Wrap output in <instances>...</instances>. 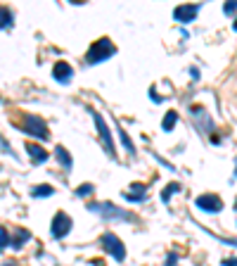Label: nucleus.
I'll use <instances>...</instances> for the list:
<instances>
[{"label":"nucleus","instance_id":"obj_11","mask_svg":"<svg viewBox=\"0 0 237 266\" xmlns=\"http://www.w3.org/2000/svg\"><path fill=\"white\" fill-rule=\"evenodd\" d=\"M26 152L31 155L33 164H45V162H48V152H45L43 148H38V145H33V143L26 145Z\"/></svg>","mask_w":237,"mask_h":266},{"label":"nucleus","instance_id":"obj_19","mask_svg":"<svg viewBox=\"0 0 237 266\" xmlns=\"http://www.w3.org/2000/svg\"><path fill=\"white\" fill-rule=\"evenodd\" d=\"M93 190H95V188H93L90 183H83V185H78V188H76V195H78V197H88Z\"/></svg>","mask_w":237,"mask_h":266},{"label":"nucleus","instance_id":"obj_22","mask_svg":"<svg viewBox=\"0 0 237 266\" xmlns=\"http://www.w3.org/2000/svg\"><path fill=\"white\" fill-rule=\"evenodd\" d=\"M176 262H178V257H176V255H169V257H166V266H176Z\"/></svg>","mask_w":237,"mask_h":266},{"label":"nucleus","instance_id":"obj_21","mask_svg":"<svg viewBox=\"0 0 237 266\" xmlns=\"http://www.w3.org/2000/svg\"><path fill=\"white\" fill-rule=\"evenodd\" d=\"M223 12H226L228 17H235V0H228L226 5H223Z\"/></svg>","mask_w":237,"mask_h":266},{"label":"nucleus","instance_id":"obj_10","mask_svg":"<svg viewBox=\"0 0 237 266\" xmlns=\"http://www.w3.org/2000/svg\"><path fill=\"white\" fill-rule=\"evenodd\" d=\"M123 197L130 200V202H142L147 197V185L145 183H133L128 188V192H123Z\"/></svg>","mask_w":237,"mask_h":266},{"label":"nucleus","instance_id":"obj_5","mask_svg":"<svg viewBox=\"0 0 237 266\" xmlns=\"http://www.w3.org/2000/svg\"><path fill=\"white\" fill-rule=\"evenodd\" d=\"M102 247H105V250H107L109 255L117 259V262H123V259H126V247H123V243H121L114 233H105V235H102Z\"/></svg>","mask_w":237,"mask_h":266},{"label":"nucleus","instance_id":"obj_16","mask_svg":"<svg viewBox=\"0 0 237 266\" xmlns=\"http://www.w3.org/2000/svg\"><path fill=\"white\" fill-rule=\"evenodd\" d=\"M53 185H36V188H33V197H50V195H53Z\"/></svg>","mask_w":237,"mask_h":266},{"label":"nucleus","instance_id":"obj_9","mask_svg":"<svg viewBox=\"0 0 237 266\" xmlns=\"http://www.w3.org/2000/svg\"><path fill=\"white\" fill-rule=\"evenodd\" d=\"M53 74H55V79L59 81V84H69L71 81V76H74V69H71V64L69 62H59L55 64V69H53Z\"/></svg>","mask_w":237,"mask_h":266},{"label":"nucleus","instance_id":"obj_12","mask_svg":"<svg viewBox=\"0 0 237 266\" xmlns=\"http://www.w3.org/2000/svg\"><path fill=\"white\" fill-rule=\"evenodd\" d=\"M55 155H57V160H59V164H62L64 169H71L74 160H71V155H69V152H66L62 145H57V148H55Z\"/></svg>","mask_w":237,"mask_h":266},{"label":"nucleus","instance_id":"obj_7","mask_svg":"<svg viewBox=\"0 0 237 266\" xmlns=\"http://www.w3.org/2000/svg\"><path fill=\"white\" fill-rule=\"evenodd\" d=\"M69 231H71V219H69V214L57 212V216L53 219V235L57 240H62Z\"/></svg>","mask_w":237,"mask_h":266},{"label":"nucleus","instance_id":"obj_8","mask_svg":"<svg viewBox=\"0 0 237 266\" xmlns=\"http://www.w3.org/2000/svg\"><path fill=\"white\" fill-rule=\"evenodd\" d=\"M197 12H199V5H178L173 10V19L180 21V24H187L197 17Z\"/></svg>","mask_w":237,"mask_h":266},{"label":"nucleus","instance_id":"obj_25","mask_svg":"<svg viewBox=\"0 0 237 266\" xmlns=\"http://www.w3.org/2000/svg\"><path fill=\"white\" fill-rule=\"evenodd\" d=\"M2 266H17V264H14V262H5V264H2Z\"/></svg>","mask_w":237,"mask_h":266},{"label":"nucleus","instance_id":"obj_2","mask_svg":"<svg viewBox=\"0 0 237 266\" xmlns=\"http://www.w3.org/2000/svg\"><path fill=\"white\" fill-rule=\"evenodd\" d=\"M114 53H117V45L109 41V38H100V41H95L93 45H90L86 62L88 64H100V62H105V60H109Z\"/></svg>","mask_w":237,"mask_h":266},{"label":"nucleus","instance_id":"obj_1","mask_svg":"<svg viewBox=\"0 0 237 266\" xmlns=\"http://www.w3.org/2000/svg\"><path fill=\"white\" fill-rule=\"evenodd\" d=\"M88 212L100 214L107 221H133V214L123 212L121 207H114L112 202H90L88 204Z\"/></svg>","mask_w":237,"mask_h":266},{"label":"nucleus","instance_id":"obj_23","mask_svg":"<svg viewBox=\"0 0 237 266\" xmlns=\"http://www.w3.org/2000/svg\"><path fill=\"white\" fill-rule=\"evenodd\" d=\"M150 97H152V100H154V102H162V100H164V97H159V95H157V93H154V90H150Z\"/></svg>","mask_w":237,"mask_h":266},{"label":"nucleus","instance_id":"obj_6","mask_svg":"<svg viewBox=\"0 0 237 266\" xmlns=\"http://www.w3.org/2000/svg\"><path fill=\"white\" fill-rule=\"evenodd\" d=\"M197 207L204 209V212H209V214H218L221 209H223V200H221L218 195H214V192L199 195V197H197Z\"/></svg>","mask_w":237,"mask_h":266},{"label":"nucleus","instance_id":"obj_24","mask_svg":"<svg viewBox=\"0 0 237 266\" xmlns=\"http://www.w3.org/2000/svg\"><path fill=\"white\" fill-rule=\"evenodd\" d=\"M223 264H226V266H235V259H226Z\"/></svg>","mask_w":237,"mask_h":266},{"label":"nucleus","instance_id":"obj_20","mask_svg":"<svg viewBox=\"0 0 237 266\" xmlns=\"http://www.w3.org/2000/svg\"><path fill=\"white\" fill-rule=\"evenodd\" d=\"M7 245H10V235H7V231L0 226V250H5Z\"/></svg>","mask_w":237,"mask_h":266},{"label":"nucleus","instance_id":"obj_17","mask_svg":"<svg viewBox=\"0 0 237 266\" xmlns=\"http://www.w3.org/2000/svg\"><path fill=\"white\" fill-rule=\"evenodd\" d=\"M118 136H121V143H123V148L128 150L130 155H135V145L130 143V138H128V136H126V131H123V128H121V126H118Z\"/></svg>","mask_w":237,"mask_h":266},{"label":"nucleus","instance_id":"obj_18","mask_svg":"<svg viewBox=\"0 0 237 266\" xmlns=\"http://www.w3.org/2000/svg\"><path fill=\"white\" fill-rule=\"evenodd\" d=\"M178 190H180V185H178V183H169V185L164 188V192H162V200L164 202H169V197H171L173 192H178Z\"/></svg>","mask_w":237,"mask_h":266},{"label":"nucleus","instance_id":"obj_14","mask_svg":"<svg viewBox=\"0 0 237 266\" xmlns=\"http://www.w3.org/2000/svg\"><path fill=\"white\" fill-rule=\"evenodd\" d=\"M29 240H31V233H29V231H24V228H19L17 235H14V240H12V245L19 250V247H22L24 243H29Z\"/></svg>","mask_w":237,"mask_h":266},{"label":"nucleus","instance_id":"obj_15","mask_svg":"<svg viewBox=\"0 0 237 266\" xmlns=\"http://www.w3.org/2000/svg\"><path fill=\"white\" fill-rule=\"evenodd\" d=\"M176 121H178V114H176V112H166V114H164L162 128H164V131H171V128L176 126Z\"/></svg>","mask_w":237,"mask_h":266},{"label":"nucleus","instance_id":"obj_3","mask_svg":"<svg viewBox=\"0 0 237 266\" xmlns=\"http://www.w3.org/2000/svg\"><path fill=\"white\" fill-rule=\"evenodd\" d=\"M22 131H24V133H29V136H33V138H38V140H48V138H50L45 121L41 117H33V114H26V117L22 119Z\"/></svg>","mask_w":237,"mask_h":266},{"label":"nucleus","instance_id":"obj_4","mask_svg":"<svg viewBox=\"0 0 237 266\" xmlns=\"http://www.w3.org/2000/svg\"><path fill=\"white\" fill-rule=\"evenodd\" d=\"M93 112V109H90ZM93 121H95V128L97 133H100V140H102V145H105V150H107L109 157H114L117 155V148H114V140H112V133H109V126L105 124V119H102V114H97V112H93Z\"/></svg>","mask_w":237,"mask_h":266},{"label":"nucleus","instance_id":"obj_26","mask_svg":"<svg viewBox=\"0 0 237 266\" xmlns=\"http://www.w3.org/2000/svg\"><path fill=\"white\" fill-rule=\"evenodd\" d=\"M93 266H102V262H93Z\"/></svg>","mask_w":237,"mask_h":266},{"label":"nucleus","instance_id":"obj_13","mask_svg":"<svg viewBox=\"0 0 237 266\" xmlns=\"http://www.w3.org/2000/svg\"><path fill=\"white\" fill-rule=\"evenodd\" d=\"M14 17H12L10 7H0V29H10Z\"/></svg>","mask_w":237,"mask_h":266}]
</instances>
